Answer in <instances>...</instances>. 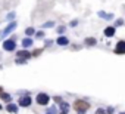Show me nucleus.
Listing matches in <instances>:
<instances>
[{
	"label": "nucleus",
	"instance_id": "1",
	"mask_svg": "<svg viewBox=\"0 0 125 114\" xmlns=\"http://www.w3.org/2000/svg\"><path fill=\"white\" fill-rule=\"evenodd\" d=\"M72 108L78 113V114H84L88 108H90V104L87 102V101H83V99H77L75 102H74V105H72Z\"/></svg>",
	"mask_w": 125,
	"mask_h": 114
},
{
	"label": "nucleus",
	"instance_id": "2",
	"mask_svg": "<svg viewBox=\"0 0 125 114\" xmlns=\"http://www.w3.org/2000/svg\"><path fill=\"white\" fill-rule=\"evenodd\" d=\"M35 101H37V104H38V105L46 107V105L50 102V96H49L47 93H44V92H40V93L35 96Z\"/></svg>",
	"mask_w": 125,
	"mask_h": 114
},
{
	"label": "nucleus",
	"instance_id": "3",
	"mask_svg": "<svg viewBox=\"0 0 125 114\" xmlns=\"http://www.w3.org/2000/svg\"><path fill=\"white\" fill-rule=\"evenodd\" d=\"M15 47H16V43H15L12 39H9V40L3 42V49H5V50H8V52H12V50H15Z\"/></svg>",
	"mask_w": 125,
	"mask_h": 114
},
{
	"label": "nucleus",
	"instance_id": "4",
	"mask_svg": "<svg viewBox=\"0 0 125 114\" xmlns=\"http://www.w3.org/2000/svg\"><path fill=\"white\" fill-rule=\"evenodd\" d=\"M115 53H118V55H125V42H124V40H121V42L116 43V46H115Z\"/></svg>",
	"mask_w": 125,
	"mask_h": 114
},
{
	"label": "nucleus",
	"instance_id": "5",
	"mask_svg": "<svg viewBox=\"0 0 125 114\" xmlns=\"http://www.w3.org/2000/svg\"><path fill=\"white\" fill-rule=\"evenodd\" d=\"M31 98L30 96H21L19 98V102H18V105L19 107H24V108H27V107H30L31 105Z\"/></svg>",
	"mask_w": 125,
	"mask_h": 114
},
{
	"label": "nucleus",
	"instance_id": "6",
	"mask_svg": "<svg viewBox=\"0 0 125 114\" xmlns=\"http://www.w3.org/2000/svg\"><path fill=\"white\" fill-rule=\"evenodd\" d=\"M15 28H16V22H12V24H9V25L6 27V30H5L3 33H0V37H5L6 34H9L10 31H13Z\"/></svg>",
	"mask_w": 125,
	"mask_h": 114
},
{
	"label": "nucleus",
	"instance_id": "7",
	"mask_svg": "<svg viewBox=\"0 0 125 114\" xmlns=\"http://www.w3.org/2000/svg\"><path fill=\"white\" fill-rule=\"evenodd\" d=\"M6 111L10 113V114H16V113H18V105H15V104H8V105H6Z\"/></svg>",
	"mask_w": 125,
	"mask_h": 114
},
{
	"label": "nucleus",
	"instance_id": "8",
	"mask_svg": "<svg viewBox=\"0 0 125 114\" xmlns=\"http://www.w3.org/2000/svg\"><path fill=\"white\" fill-rule=\"evenodd\" d=\"M18 56H19V58H24V59H28L30 56H32V55H31L28 50L24 49V50H19V52H18Z\"/></svg>",
	"mask_w": 125,
	"mask_h": 114
},
{
	"label": "nucleus",
	"instance_id": "9",
	"mask_svg": "<svg viewBox=\"0 0 125 114\" xmlns=\"http://www.w3.org/2000/svg\"><path fill=\"white\" fill-rule=\"evenodd\" d=\"M60 108H62V111H60V114H68V110H69V105L66 104V102H63V101H62L60 104Z\"/></svg>",
	"mask_w": 125,
	"mask_h": 114
},
{
	"label": "nucleus",
	"instance_id": "10",
	"mask_svg": "<svg viewBox=\"0 0 125 114\" xmlns=\"http://www.w3.org/2000/svg\"><path fill=\"white\" fill-rule=\"evenodd\" d=\"M56 43H57L59 46H66V44L69 43V40H68L66 37H59V39L56 40Z\"/></svg>",
	"mask_w": 125,
	"mask_h": 114
},
{
	"label": "nucleus",
	"instance_id": "11",
	"mask_svg": "<svg viewBox=\"0 0 125 114\" xmlns=\"http://www.w3.org/2000/svg\"><path fill=\"white\" fill-rule=\"evenodd\" d=\"M104 36H106V37H113V36H115V28H113V27H107V28L104 30Z\"/></svg>",
	"mask_w": 125,
	"mask_h": 114
},
{
	"label": "nucleus",
	"instance_id": "12",
	"mask_svg": "<svg viewBox=\"0 0 125 114\" xmlns=\"http://www.w3.org/2000/svg\"><path fill=\"white\" fill-rule=\"evenodd\" d=\"M22 46H24V49H25V47H30V46H32V39H31V37H27V39H24V40H22Z\"/></svg>",
	"mask_w": 125,
	"mask_h": 114
},
{
	"label": "nucleus",
	"instance_id": "13",
	"mask_svg": "<svg viewBox=\"0 0 125 114\" xmlns=\"http://www.w3.org/2000/svg\"><path fill=\"white\" fill-rule=\"evenodd\" d=\"M96 43H97V40L93 39V37H87L85 39V44H88V46H94Z\"/></svg>",
	"mask_w": 125,
	"mask_h": 114
},
{
	"label": "nucleus",
	"instance_id": "14",
	"mask_svg": "<svg viewBox=\"0 0 125 114\" xmlns=\"http://www.w3.org/2000/svg\"><path fill=\"white\" fill-rule=\"evenodd\" d=\"M2 99H3V101H6L8 104H10V101H12V98H10V95H9V93H5V92L2 93Z\"/></svg>",
	"mask_w": 125,
	"mask_h": 114
},
{
	"label": "nucleus",
	"instance_id": "15",
	"mask_svg": "<svg viewBox=\"0 0 125 114\" xmlns=\"http://www.w3.org/2000/svg\"><path fill=\"white\" fill-rule=\"evenodd\" d=\"M99 16H103V19H112V18H113V15L104 14V12H99Z\"/></svg>",
	"mask_w": 125,
	"mask_h": 114
},
{
	"label": "nucleus",
	"instance_id": "16",
	"mask_svg": "<svg viewBox=\"0 0 125 114\" xmlns=\"http://www.w3.org/2000/svg\"><path fill=\"white\" fill-rule=\"evenodd\" d=\"M25 33H27V36H32V34H34V33H35V30H34V28H31V27H30V28H27V30H25Z\"/></svg>",
	"mask_w": 125,
	"mask_h": 114
},
{
	"label": "nucleus",
	"instance_id": "17",
	"mask_svg": "<svg viewBox=\"0 0 125 114\" xmlns=\"http://www.w3.org/2000/svg\"><path fill=\"white\" fill-rule=\"evenodd\" d=\"M41 50H43V49H37V50H34V52H32L31 55H32V56H38V55L41 53Z\"/></svg>",
	"mask_w": 125,
	"mask_h": 114
},
{
	"label": "nucleus",
	"instance_id": "18",
	"mask_svg": "<svg viewBox=\"0 0 125 114\" xmlns=\"http://www.w3.org/2000/svg\"><path fill=\"white\" fill-rule=\"evenodd\" d=\"M96 114H106V110H103V108H97V113Z\"/></svg>",
	"mask_w": 125,
	"mask_h": 114
},
{
	"label": "nucleus",
	"instance_id": "19",
	"mask_svg": "<svg viewBox=\"0 0 125 114\" xmlns=\"http://www.w3.org/2000/svg\"><path fill=\"white\" fill-rule=\"evenodd\" d=\"M43 36H44V33H43V31H38V33L35 34V37H38V39H41Z\"/></svg>",
	"mask_w": 125,
	"mask_h": 114
},
{
	"label": "nucleus",
	"instance_id": "20",
	"mask_svg": "<svg viewBox=\"0 0 125 114\" xmlns=\"http://www.w3.org/2000/svg\"><path fill=\"white\" fill-rule=\"evenodd\" d=\"M106 114H113V108H112V107H109V108L106 110Z\"/></svg>",
	"mask_w": 125,
	"mask_h": 114
},
{
	"label": "nucleus",
	"instance_id": "21",
	"mask_svg": "<svg viewBox=\"0 0 125 114\" xmlns=\"http://www.w3.org/2000/svg\"><path fill=\"white\" fill-rule=\"evenodd\" d=\"M63 31H65V27H63V25H60V27L57 28V33H63Z\"/></svg>",
	"mask_w": 125,
	"mask_h": 114
},
{
	"label": "nucleus",
	"instance_id": "22",
	"mask_svg": "<svg viewBox=\"0 0 125 114\" xmlns=\"http://www.w3.org/2000/svg\"><path fill=\"white\" fill-rule=\"evenodd\" d=\"M43 27H44V28H47V27H53V22H46Z\"/></svg>",
	"mask_w": 125,
	"mask_h": 114
},
{
	"label": "nucleus",
	"instance_id": "23",
	"mask_svg": "<svg viewBox=\"0 0 125 114\" xmlns=\"http://www.w3.org/2000/svg\"><path fill=\"white\" fill-rule=\"evenodd\" d=\"M54 101H56V102H59V104H60V102H62V98H60V96H54Z\"/></svg>",
	"mask_w": 125,
	"mask_h": 114
},
{
	"label": "nucleus",
	"instance_id": "24",
	"mask_svg": "<svg viewBox=\"0 0 125 114\" xmlns=\"http://www.w3.org/2000/svg\"><path fill=\"white\" fill-rule=\"evenodd\" d=\"M77 24H78V21H72V22H71V25H72V27H75Z\"/></svg>",
	"mask_w": 125,
	"mask_h": 114
},
{
	"label": "nucleus",
	"instance_id": "25",
	"mask_svg": "<svg viewBox=\"0 0 125 114\" xmlns=\"http://www.w3.org/2000/svg\"><path fill=\"white\" fill-rule=\"evenodd\" d=\"M2 93H3V89H2V87H0V96H2Z\"/></svg>",
	"mask_w": 125,
	"mask_h": 114
},
{
	"label": "nucleus",
	"instance_id": "26",
	"mask_svg": "<svg viewBox=\"0 0 125 114\" xmlns=\"http://www.w3.org/2000/svg\"><path fill=\"white\" fill-rule=\"evenodd\" d=\"M2 108H3V107H2V105H0V111H2Z\"/></svg>",
	"mask_w": 125,
	"mask_h": 114
},
{
	"label": "nucleus",
	"instance_id": "27",
	"mask_svg": "<svg viewBox=\"0 0 125 114\" xmlns=\"http://www.w3.org/2000/svg\"><path fill=\"white\" fill-rule=\"evenodd\" d=\"M119 114H125V113H119Z\"/></svg>",
	"mask_w": 125,
	"mask_h": 114
}]
</instances>
